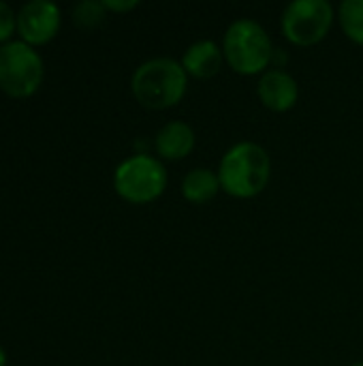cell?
I'll use <instances>...</instances> for the list:
<instances>
[{
	"label": "cell",
	"mask_w": 363,
	"mask_h": 366,
	"mask_svg": "<svg viewBox=\"0 0 363 366\" xmlns=\"http://www.w3.org/2000/svg\"><path fill=\"white\" fill-rule=\"evenodd\" d=\"M216 172L220 189L229 197L252 199L270 184L272 157L257 142H240L223 154Z\"/></svg>",
	"instance_id": "obj_1"
},
{
	"label": "cell",
	"mask_w": 363,
	"mask_h": 366,
	"mask_svg": "<svg viewBox=\"0 0 363 366\" xmlns=\"http://www.w3.org/2000/svg\"><path fill=\"white\" fill-rule=\"evenodd\" d=\"M188 90V75L180 60L160 56L141 62L131 77V92L135 101L154 112L175 107Z\"/></svg>",
	"instance_id": "obj_2"
},
{
	"label": "cell",
	"mask_w": 363,
	"mask_h": 366,
	"mask_svg": "<svg viewBox=\"0 0 363 366\" xmlns=\"http://www.w3.org/2000/svg\"><path fill=\"white\" fill-rule=\"evenodd\" d=\"M223 54L229 69L237 75L252 77L270 71L276 49L270 32L255 19L233 21L223 36Z\"/></svg>",
	"instance_id": "obj_3"
},
{
	"label": "cell",
	"mask_w": 363,
	"mask_h": 366,
	"mask_svg": "<svg viewBox=\"0 0 363 366\" xmlns=\"http://www.w3.org/2000/svg\"><path fill=\"white\" fill-rule=\"evenodd\" d=\"M169 176L160 159L137 152L124 159L113 172V191L120 199L133 206H145L156 202L167 189Z\"/></svg>",
	"instance_id": "obj_4"
},
{
	"label": "cell",
	"mask_w": 363,
	"mask_h": 366,
	"mask_svg": "<svg viewBox=\"0 0 363 366\" xmlns=\"http://www.w3.org/2000/svg\"><path fill=\"white\" fill-rule=\"evenodd\" d=\"M45 79L41 54L24 43L9 41L0 45V90L11 99H28L39 92Z\"/></svg>",
	"instance_id": "obj_5"
},
{
	"label": "cell",
	"mask_w": 363,
	"mask_h": 366,
	"mask_svg": "<svg viewBox=\"0 0 363 366\" xmlns=\"http://www.w3.org/2000/svg\"><path fill=\"white\" fill-rule=\"evenodd\" d=\"M336 21V11L327 0H295L287 4L280 17L282 34L297 47L321 43Z\"/></svg>",
	"instance_id": "obj_6"
},
{
	"label": "cell",
	"mask_w": 363,
	"mask_h": 366,
	"mask_svg": "<svg viewBox=\"0 0 363 366\" xmlns=\"http://www.w3.org/2000/svg\"><path fill=\"white\" fill-rule=\"evenodd\" d=\"M62 26V13L56 2L32 0L17 11V34L19 41L39 47L56 39Z\"/></svg>",
	"instance_id": "obj_7"
},
{
	"label": "cell",
	"mask_w": 363,
	"mask_h": 366,
	"mask_svg": "<svg viewBox=\"0 0 363 366\" xmlns=\"http://www.w3.org/2000/svg\"><path fill=\"white\" fill-rule=\"evenodd\" d=\"M257 94L263 107L276 114H285L297 105L300 86L297 79L285 69H270L259 77Z\"/></svg>",
	"instance_id": "obj_8"
},
{
	"label": "cell",
	"mask_w": 363,
	"mask_h": 366,
	"mask_svg": "<svg viewBox=\"0 0 363 366\" xmlns=\"http://www.w3.org/2000/svg\"><path fill=\"white\" fill-rule=\"evenodd\" d=\"M195 129L184 120L163 124L154 137V150L160 161H182L195 150Z\"/></svg>",
	"instance_id": "obj_9"
},
{
	"label": "cell",
	"mask_w": 363,
	"mask_h": 366,
	"mask_svg": "<svg viewBox=\"0 0 363 366\" xmlns=\"http://www.w3.org/2000/svg\"><path fill=\"white\" fill-rule=\"evenodd\" d=\"M180 64L184 66L188 77L195 79H210L214 75L220 73L223 64H225V54H223V45L210 41V39H201L195 41L193 45L186 47Z\"/></svg>",
	"instance_id": "obj_10"
},
{
	"label": "cell",
	"mask_w": 363,
	"mask_h": 366,
	"mask_svg": "<svg viewBox=\"0 0 363 366\" xmlns=\"http://www.w3.org/2000/svg\"><path fill=\"white\" fill-rule=\"evenodd\" d=\"M180 191L188 204H195V206L208 204L223 191L220 180H218V172L208 169V167H195L184 176Z\"/></svg>",
	"instance_id": "obj_11"
},
{
	"label": "cell",
	"mask_w": 363,
	"mask_h": 366,
	"mask_svg": "<svg viewBox=\"0 0 363 366\" xmlns=\"http://www.w3.org/2000/svg\"><path fill=\"white\" fill-rule=\"evenodd\" d=\"M336 19L347 39L363 47V0H344L336 11Z\"/></svg>",
	"instance_id": "obj_12"
},
{
	"label": "cell",
	"mask_w": 363,
	"mask_h": 366,
	"mask_svg": "<svg viewBox=\"0 0 363 366\" xmlns=\"http://www.w3.org/2000/svg\"><path fill=\"white\" fill-rule=\"evenodd\" d=\"M107 17V11L103 6V2H96V0H83L79 4L73 6V21L77 28H83V30H92L96 26H101Z\"/></svg>",
	"instance_id": "obj_13"
},
{
	"label": "cell",
	"mask_w": 363,
	"mask_h": 366,
	"mask_svg": "<svg viewBox=\"0 0 363 366\" xmlns=\"http://www.w3.org/2000/svg\"><path fill=\"white\" fill-rule=\"evenodd\" d=\"M17 32V13L11 4L0 0V43H9L11 36Z\"/></svg>",
	"instance_id": "obj_14"
},
{
	"label": "cell",
	"mask_w": 363,
	"mask_h": 366,
	"mask_svg": "<svg viewBox=\"0 0 363 366\" xmlns=\"http://www.w3.org/2000/svg\"><path fill=\"white\" fill-rule=\"evenodd\" d=\"M105 11L109 13H131L139 6L137 0H103Z\"/></svg>",
	"instance_id": "obj_15"
},
{
	"label": "cell",
	"mask_w": 363,
	"mask_h": 366,
	"mask_svg": "<svg viewBox=\"0 0 363 366\" xmlns=\"http://www.w3.org/2000/svg\"><path fill=\"white\" fill-rule=\"evenodd\" d=\"M0 366H6V352L2 345H0Z\"/></svg>",
	"instance_id": "obj_16"
},
{
	"label": "cell",
	"mask_w": 363,
	"mask_h": 366,
	"mask_svg": "<svg viewBox=\"0 0 363 366\" xmlns=\"http://www.w3.org/2000/svg\"><path fill=\"white\" fill-rule=\"evenodd\" d=\"M351 366H363V362H355V365H351Z\"/></svg>",
	"instance_id": "obj_17"
}]
</instances>
